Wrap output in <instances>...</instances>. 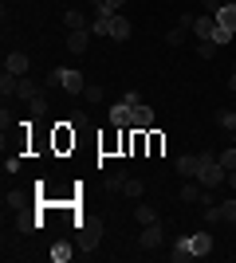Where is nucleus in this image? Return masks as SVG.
Returning <instances> with one entry per match:
<instances>
[{
    "label": "nucleus",
    "instance_id": "obj_24",
    "mask_svg": "<svg viewBox=\"0 0 236 263\" xmlns=\"http://www.w3.org/2000/svg\"><path fill=\"white\" fill-rule=\"evenodd\" d=\"M40 224H44V220H35V216H16V232H24V236H32Z\"/></svg>",
    "mask_w": 236,
    "mask_h": 263
},
{
    "label": "nucleus",
    "instance_id": "obj_18",
    "mask_svg": "<svg viewBox=\"0 0 236 263\" xmlns=\"http://www.w3.org/2000/svg\"><path fill=\"white\" fill-rule=\"evenodd\" d=\"M71 145H75V126L63 122V126L56 130V149H71Z\"/></svg>",
    "mask_w": 236,
    "mask_h": 263
},
{
    "label": "nucleus",
    "instance_id": "obj_13",
    "mask_svg": "<svg viewBox=\"0 0 236 263\" xmlns=\"http://www.w3.org/2000/svg\"><path fill=\"white\" fill-rule=\"evenodd\" d=\"M201 193H205V185L189 177V181L181 185V193H177V197H181V204H197V200H201Z\"/></svg>",
    "mask_w": 236,
    "mask_h": 263
},
{
    "label": "nucleus",
    "instance_id": "obj_21",
    "mask_svg": "<svg viewBox=\"0 0 236 263\" xmlns=\"http://www.w3.org/2000/svg\"><path fill=\"white\" fill-rule=\"evenodd\" d=\"M16 87H20V75H12V71H4V75H0V95L8 99V95H16Z\"/></svg>",
    "mask_w": 236,
    "mask_h": 263
},
{
    "label": "nucleus",
    "instance_id": "obj_32",
    "mask_svg": "<svg viewBox=\"0 0 236 263\" xmlns=\"http://www.w3.org/2000/svg\"><path fill=\"white\" fill-rule=\"evenodd\" d=\"M28 114H32V118H40V114H47V99H44V95L28 102Z\"/></svg>",
    "mask_w": 236,
    "mask_h": 263
},
{
    "label": "nucleus",
    "instance_id": "obj_39",
    "mask_svg": "<svg viewBox=\"0 0 236 263\" xmlns=\"http://www.w3.org/2000/svg\"><path fill=\"white\" fill-rule=\"evenodd\" d=\"M20 169V157H4V173H16Z\"/></svg>",
    "mask_w": 236,
    "mask_h": 263
},
{
    "label": "nucleus",
    "instance_id": "obj_9",
    "mask_svg": "<svg viewBox=\"0 0 236 263\" xmlns=\"http://www.w3.org/2000/svg\"><path fill=\"white\" fill-rule=\"evenodd\" d=\"M177 173L185 177V181H189V177H197V173H201V154H181V157H177Z\"/></svg>",
    "mask_w": 236,
    "mask_h": 263
},
{
    "label": "nucleus",
    "instance_id": "obj_38",
    "mask_svg": "<svg viewBox=\"0 0 236 263\" xmlns=\"http://www.w3.org/2000/svg\"><path fill=\"white\" fill-rule=\"evenodd\" d=\"M122 102H130V106H142V95H138V90H126Z\"/></svg>",
    "mask_w": 236,
    "mask_h": 263
},
{
    "label": "nucleus",
    "instance_id": "obj_5",
    "mask_svg": "<svg viewBox=\"0 0 236 263\" xmlns=\"http://www.w3.org/2000/svg\"><path fill=\"white\" fill-rule=\"evenodd\" d=\"M189 243H193V255H197V259L213 255V232H193Z\"/></svg>",
    "mask_w": 236,
    "mask_h": 263
},
{
    "label": "nucleus",
    "instance_id": "obj_6",
    "mask_svg": "<svg viewBox=\"0 0 236 263\" xmlns=\"http://www.w3.org/2000/svg\"><path fill=\"white\" fill-rule=\"evenodd\" d=\"M130 32H134V24L126 20L122 12H114V16H111V40H118V44H122V40H130Z\"/></svg>",
    "mask_w": 236,
    "mask_h": 263
},
{
    "label": "nucleus",
    "instance_id": "obj_4",
    "mask_svg": "<svg viewBox=\"0 0 236 263\" xmlns=\"http://www.w3.org/2000/svg\"><path fill=\"white\" fill-rule=\"evenodd\" d=\"M193 32H197V40H216V32H221V24H216V16H197L193 20Z\"/></svg>",
    "mask_w": 236,
    "mask_h": 263
},
{
    "label": "nucleus",
    "instance_id": "obj_19",
    "mask_svg": "<svg viewBox=\"0 0 236 263\" xmlns=\"http://www.w3.org/2000/svg\"><path fill=\"white\" fill-rule=\"evenodd\" d=\"M111 16L114 12H99V16L90 20V35H111Z\"/></svg>",
    "mask_w": 236,
    "mask_h": 263
},
{
    "label": "nucleus",
    "instance_id": "obj_7",
    "mask_svg": "<svg viewBox=\"0 0 236 263\" xmlns=\"http://www.w3.org/2000/svg\"><path fill=\"white\" fill-rule=\"evenodd\" d=\"M28 67H32V59L24 51H8L4 55V71H12V75H28Z\"/></svg>",
    "mask_w": 236,
    "mask_h": 263
},
{
    "label": "nucleus",
    "instance_id": "obj_28",
    "mask_svg": "<svg viewBox=\"0 0 236 263\" xmlns=\"http://www.w3.org/2000/svg\"><path fill=\"white\" fill-rule=\"evenodd\" d=\"M221 212H225V224H236V197L221 200Z\"/></svg>",
    "mask_w": 236,
    "mask_h": 263
},
{
    "label": "nucleus",
    "instance_id": "obj_3",
    "mask_svg": "<svg viewBox=\"0 0 236 263\" xmlns=\"http://www.w3.org/2000/svg\"><path fill=\"white\" fill-rule=\"evenodd\" d=\"M106 118H111V126H118V130H130V122H134V106H130V102H114V106L106 110Z\"/></svg>",
    "mask_w": 236,
    "mask_h": 263
},
{
    "label": "nucleus",
    "instance_id": "obj_37",
    "mask_svg": "<svg viewBox=\"0 0 236 263\" xmlns=\"http://www.w3.org/2000/svg\"><path fill=\"white\" fill-rule=\"evenodd\" d=\"M193 20H197L193 12H181V16H177V24H181V28H189V32H193Z\"/></svg>",
    "mask_w": 236,
    "mask_h": 263
},
{
    "label": "nucleus",
    "instance_id": "obj_23",
    "mask_svg": "<svg viewBox=\"0 0 236 263\" xmlns=\"http://www.w3.org/2000/svg\"><path fill=\"white\" fill-rule=\"evenodd\" d=\"M134 220L142 224V228H146V224H157V212L150 209V204H138V209H134Z\"/></svg>",
    "mask_w": 236,
    "mask_h": 263
},
{
    "label": "nucleus",
    "instance_id": "obj_35",
    "mask_svg": "<svg viewBox=\"0 0 236 263\" xmlns=\"http://www.w3.org/2000/svg\"><path fill=\"white\" fill-rule=\"evenodd\" d=\"M161 149H166V138H161V134H150V154H161Z\"/></svg>",
    "mask_w": 236,
    "mask_h": 263
},
{
    "label": "nucleus",
    "instance_id": "obj_41",
    "mask_svg": "<svg viewBox=\"0 0 236 263\" xmlns=\"http://www.w3.org/2000/svg\"><path fill=\"white\" fill-rule=\"evenodd\" d=\"M225 185H228V189H232V193H236V169H232V173H228V181H225Z\"/></svg>",
    "mask_w": 236,
    "mask_h": 263
},
{
    "label": "nucleus",
    "instance_id": "obj_42",
    "mask_svg": "<svg viewBox=\"0 0 236 263\" xmlns=\"http://www.w3.org/2000/svg\"><path fill=\"white\" fill-rule=\"evenodd\" d=\"M228 90H232V95H236V71H232V79H228Z\"/></svg>",
    "mask_w": 236,
    "mask_h": 263
},
{
    "label": "nucleus",
    "instance_id": "obj_29",
    "mask_svg": "<svg viewBox=\"0 0 236 263\" xmlns=\"http://www.w3.org/2000/svg\"><path fill=\"white\" fill-rule=\"evenodd\" d=\"M216 126H225V130H236V110H221V114H216Z\"/></svg>",
    "mask_w": 236,
    "mask_h": 263
},
{
    "label": "nucleus",
    "instance_id": "obj_33",
    "mask_svg": "<svg viewBox=\"0 0 236 263\" xmlns=\"http://www.w3.org/2000/svg\"><path fill=\"white\" fill-rule=\"evenodd\" d=\"M71 126H75V130H83V126H90V118H87V110H71Z\"/></svg>",
    "mask_w": 236,
    "mask_h": 263
},
{
    "label": "nucleus",
    "instance_id": "obj_14",
    "mask_svg": "<svg viewBox=\"0 0 236 263\" xmlns=\"http://www.w3.org/2000/svg\"><path fill=\"white\" fill-rule=\"evenodd\" d=\"M154 126V110L142 102V106H134V122H130V130H150Z\"/></svg>",
    "mask_w": 236,
    "mask_h": 263
},
{
    "label": "nucleus",
    "instance_id": "obj_16",
    "mask_svg": "<svg viewBox=\"0 0 236 263\" xmlns=\"http://www.w3.org/2000/svg\"><path fill=\"white\" fill-rule=\"evenodd\" d=\"M63 90H67V95H83V90H87V79L79 75V71H63Z\"/></svg>",
    "mask_w": 236,
    "mask_h": 263
},
{
    "label": "nucleus",
    "instance_id": "obj_15",
    "mask_svg": "<svg viewBox=\"0 0 236 263\" xmlns=\"http://www.w3.org/2000/svg\"><path fill=\"white\" fill-rule=\"evenodd\" d=\"M16 99H24V102L40 99V87H35V79H32V75H20V87H16Z\"/></svg>",
    "mask_w": 236,
    "mask_h": 263
},
{
    "label": "nucleus",
    "instance_id": "obj_43",
    "mask_svg": "<svg viewBox=\"0 0 236 263\" xmlns=\"http://www.w3.org/2000/svg\"><path fill=\"white\" fill-rule=\"evenodd\" d=\"M232 145H236V130H232Z\"/></svg>",
    "mask_w": 236,
    "mask_h": 263
},
{
    "label": "nucleus",
    "instance_id": "obj_30",
    "mask_svg": "<svg viewBox=\"0 0 236 263\" xmlns=\"http://www.w3.org/2000/svg\"><path fill=\"white\" fill-rule=\"evenodd\" d=\"M51 259H56V263H67L71 259V243H56V248H51Z\"/></svg>",
    "mask_w": 236,
    "mask_h": 263
},
{
    "label": "nucleus",
    "instance_id": "obj_26",
    "mask_svg": "<svg viewBox=\"0 0 236 263\" xmlns=\"http://www.w3.org/2000/svg\"><path fill=\"white\" fill-rule=\"evenodd\" d=\"M205 220H209V228L225 224V212H221V204H205Z\"/></svg>",
    "mask_w": 236,
    "mask_h": 263
},
{
    "label": "nucleus",
    "instance_id": "obj_36",
    "mask_svg": "<svg viewBox=\"0 0 236 263\" xmlns=\"http://www.w3.org/2000/svg\"><path fill=\"white\" fill-rule=\"evenodd\" d=\"M221 4H225V0H201V12H205V16H216Z\"/></svg>",
    "mask_w": 236,
    "mask_h": 263
},
{
    "label": "nucleus",
    "instance_id": "obj_44",
    "mask_svg": "<svg viewBox=\"0 0 236 263\" xmlns=\"http://www.w3.org/2000/svg\"><path fill=\"white\" fill-rule=\"evenodd\" d=\"M232 71H236V63H232Z\"/></svg>",
    "mask_w": 236,
    "mask_h": 263
},
{
    "label": "nucleus",
    "instance_id": "obj_34",
    "mask_svg": "<svg viewBox=\"0 0 236 263\" xmlns=\"http://www.w3.org/2000/svg\"><path fill=\"white\" fill-rule=\"evenodd\" d=\"M44 87H47V90L63 87V71H47V75H44Z\"/></svg>",
    "mask_w": 236,
    "mask_h": 263
},
{
    "label": "nucleus",
    "instance_id": "obj_40",
    "mask_svg": "<svg viewBox=\"0 0 236 263\" xmlns=\"http://www.w3.org/2000/svg\"><path fill=\"white\" fill-rule=\"evenodd\" d=\"M122 4L126 0H106V12H122Z\"/></svg>",
    "mask_w": 236,
    "mask_h": 263
},
{
    "label": "nucleus",
    "instance_id": "obj_27",
    "mask_svg": "<svg viewBox=\"0 0 236 263\" xmlns=\"http://www.w3.org/2000/svg\"><path fill=\"white\" fill-rule=\"evenodd\" d=\"M185 32H189V28H181V24H177L173 32H166V44L169 47H181V44H185Z\"/></svg>",
    "mask_w": 236,
    "mask_h": 263
},
{
    "label": "nucleus",
    "instance_id": "obj_25",
    "mask_svg": "<svg viewBox=\"0 0 236 263\" xmlns=\"http://www.w3.org/2000/svg\"><path fill=\"white\" fill-rule=\"evenodd\" d=\"M126 177H130V173H111V177H106V181H102V189H106V193H122Z\"/></svg>",
    "mask_w": 236,
    "mask_h": 263
},
{
    "label": "nucleus",
    "instance_id": "obj_12",
    "mask_svg": "<svg viewBox=\"0 0 236 263\" xmlns=\"http://www.w3.org/2000/svg\"><path fill=\"white\" fill-rule=\"evenodd\" d=\"M95 243H99V232L95 228L79 232V252H83V259H95Z\"/></svg>",
    "mask_w": 236,
    "mask_h": 263
},
{
    "label": "nucleus",
    "instance_id": "obj_8",
    "mask_svg": "<svg viewBox=\"0 0 236 263\" xmlns=\"http://www.w3.org/2000/svg\"><path fill=\"white\" fill-rule=\"evenodd\" d=\"M169 259H173V263H189V259H197V255H193V243H189V236L173 240V248H169Z\"/></svg>",
    "mask_w": 236,
    "mask_h": 263
},
{
    "label": "nucleus",
    "instance_id": "obj_17",
    "mask_svg": "<svg viewBox=\"0 0 236 263\" xmlns=\"http://www.w3.org/2000/svg\"><path fill=\"white\" fill-rule=\"evenodd\" d=\"M63 24H67V32H83V28H90V20H87L79 8H67V12H63Z\"/></svg>",
    "mask_w": 236,
    "mask_h": 263
},
{
    "label": "nucleus",
    "instance_id": "obj_20",
    "mask_svg": "<svg viewBox=\"0 0 236 263\" xmlns=\"http://www.w3.org/2000/svg\"><path fill=\"white\" fill-rule=\"evenodd\" d=\"M122 193H126V197H130V200H138V197H142V193H146V181H142V177H126Z\"/></svg>",
    "mask_w": 236,
    "mask_h": 263
},
{
    "label": "nucleus",
    "instance_id": "obj_22",
    "mask_svg": "<svg viewBox=\"0 0 236 263\" xmlns=\"http://www.w3.org/2000/svg\"><path fill=\"white\" fill-rule=\"evenodd\" d=\"M102 99H106V95H102L99 83H87V90H83V102H87V106H99Z\"/></svg>",
    "mask_w": 236,
    "mask_h": 263
},
{
    "label": "nucleus",
    "instance_id": "obj_11",
    "mask_svg": "<svg viewBox=\"0 0 236 263\" xmlns=\"http://www.w3.org/2000/svg\"><path fill=\"white\" fill-rule=\"evenodd\" d=\"M216 24H221L225 32H232V35H236V4H232V0L216 8Z\"/></svg>",
    "mask_w": 236,
    "mask_h": 263
},
{
    "label": "nucleus",
    "instance_id": "obj_2",
    "mask_svg": "<svg viewBox=\"0 0 236 263\" xmlns=\"http://www.w3.org/2000/svg\"><path fill=\"white\" fill-rule=\"evenodd\" d=\"M161 243H166L161 224H146V228H142V236H138V248H142V252H157Z\"/></svg>",
    "mask_w": 236,
    "mask_h": 263
},
{
    "label": "nucleus",
    "instance_id": "obj_1",
    "mask_svg": "<svg viewBox=\"0 0 236 263\" xmlns=\"http://www.w3.org/2000/svg\"><path fill=\"white\" fill-rule=\"evenodd\" d=\"M197 181H201L205 189H221L228 181V173H225V165H221L216 154H201V173H197Z\"/></svg>",
    "mask_w": 236,
    "mask_h": 263
},
{
    "label": "nucleus",
    "instance_id": "obj_10",
    "mask_svg": "<svg viewBox=\"0 0 236 263\" xmlns=\"http://www.w3.org/2000/svg\"><path fill=\"white\" fill-rule=\"evenodd\" d=\"M90 47V28H83V32H67V51L71 55H83Z\"/></svg>",
    "mask_w": 236,
    "mask_h": 263
},
{
    "label": "nucleus",
    "instance_id": "obj_31",
    "mask_svg": "<svg viewBox=\"0 0 236 263\" xmlns=\"http://www.w3.org/2000/svg\"><path fill=\"white\" fill-rule=\"evenodd\" d=\"M197 55H201V59H213V55H216V44H213V40H197Z\"/></svg>",
    "mask_w": 236,
    "mask_h": 263
}]
</instances>
